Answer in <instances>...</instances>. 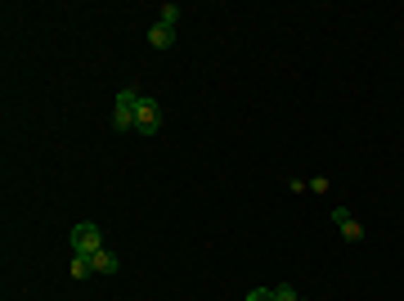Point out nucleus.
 Instances as JSON below:
<instances>
[{
    "label": "nucleus",
    "mask_w": 404,
    "mask_h": 301,
    "mask_svg": "<svg viewBox=\"0 0 404 301\" xmlns=\"http://www.w3.org/2000/svg\"><path fill=\"white\" fill-rule=\"evenodd\" d=\"M90 261H94V274H117V270H121V266H117V252H108V247L94 252Z\"/></svg>",
    "instance_id": "423d86ee"
},
{
    "label": "nucleus",
    "mask_w": 404,
    "mask_h": 301,
    "mask_svg": "<svg viewBox=\"0 0 404 301\" xmlns=\"http://www.w3.org/2000/svg\"><path fill=\"white\" fill-rule=\"evenodd\" d=\"M243 301H274V288H252Z\"/></svg>",
    "instance_id": "1a4fd4ad"
},
{
    "label": "nucleus",
    "mask_w": 404,
    "mask_h": 301,
    "mask_svg": "<svg viewBox=\"0 0 404 301\" xmlns=\"http://www.w3.org/2000/svg\"><path fill=\"white\" fill-rule=\"evenodd\" d=\"M274 301H297V293H292V288L283 283V288H274Z\"/></svg>",
    "instance_id": "9d476101"
},
{
    "label": "nucleus",
    "mask_w": 404,
    "mask_h": 301,
    "mask_svg": "<svg viewBox=\"0 0 404 301\" xmlns=\"http://www.w3.org/2000/svg\"><path fill=\"white\" fill-rule=\"evenodd\" d=\"M68 243H72V257H94V252H104V234H99V225L81 221V225H72Z\"/></svg>",
    "instance_id": "f257e3e1"
},
{
    "label": "nucleus",
    "mask_w": 404,
    "mask_h": 301,
    "mask_svg": "<svg viewBox=\"0 0 404 301\" xmlns=\"http://www.w3.org/2000/svg\"><path fill=\"white\" fill-rule=\"evenodd\" d=\"M157 23H166V27H176V23H180V5H162V9H157Z\"/></svg>",
    "instance_id": "6e6552de"
},
{
    "label": "nucleus",
    "mask_w": 404,
    "mask_h": 301,
    "mask_svg": "<svg viewBox=\"0 0 404 301\" xmlns=\"http://www.w3.org/2000/svg\"><path fill=\"white\" fill-rule=\"evenodd\" d=\"M68 270H72V279H90V274H94V261H90V257H72Z\"/></svg>",
    "instance_id": "0eeeda50"
},
{
    "label": "nucleus",
    "mask_w": 404,
    "mask_h": 301,
    "mask_svg": "<svg viewBox=\"0 0 404 301\" xmlns=\"http://www.w3.org/2000/svg\"><path fill=\"white\" fill-rule=\"evenodd\" d=\"M135 130H140V135H157V130H162V108H157V99H149V94H140V108H135Z\"/></svg>",
    "instance_id": "7ed1b4c3"
},
{
    "label": "nucleus",
    "mask_w": 404,
    "mask_h": 301,
    "mask_svg": "<svg viewBox=\"0 0 404 301\" xmlns=\"http://www.w3.org/2000/svg\"><path fill=\"white\" fill-rule=\"evenodd\" d=\"M149 45H153V50H171V45H176V27L153 23V27H149Z\"/></svg>",
    "instance_id": "39448f33"
},
{
    "label": "nucleus",
    "mask_w": 404,
    "mask_h": 301,
    "mask_svg": "<svg viewBox=\"0 0 404 301\" xmlns=\"http://www.w3.org/2000/svg\"><path fill=\"white\" fill-rule=\"evenodd\" d=\"M333 225L341 230V238H346V243H360L364 238V230H360V221H355V216L346 211V207H333Z\"/></svg>",
    "instance_id": "20e7f679"
},
{
    "label": "nucleus",
    "mask_w": 404,
    "mask_h": 301,
    "mask_svg": "<svg viewBox=\"0 0 404 301\" xmlns=\"http://www.w3.org/2000/svg\"><path fill=\"white\" fill-rule=\"evenodd\" d=\"M135 108H140V90L126 86L117 94V104H113V126L117 130H135Z\"/></svg>",
    "instance_id": "f03ea898"
},
{
    "label": "nucleus",
    "mask_w": 404,
    "mask_h": 301,
    "mask_svg": "<svg viewBox=\"0 0 404 301\" xmlns=\"http://www.w3.org/2000/svg\"><path fill=\"white\" fill-rule=\"evenodd\" d=\"M297 301H301V297H297Z\"/></svg>",
    "instance_id": "9b49d317"
}]
</instances>
